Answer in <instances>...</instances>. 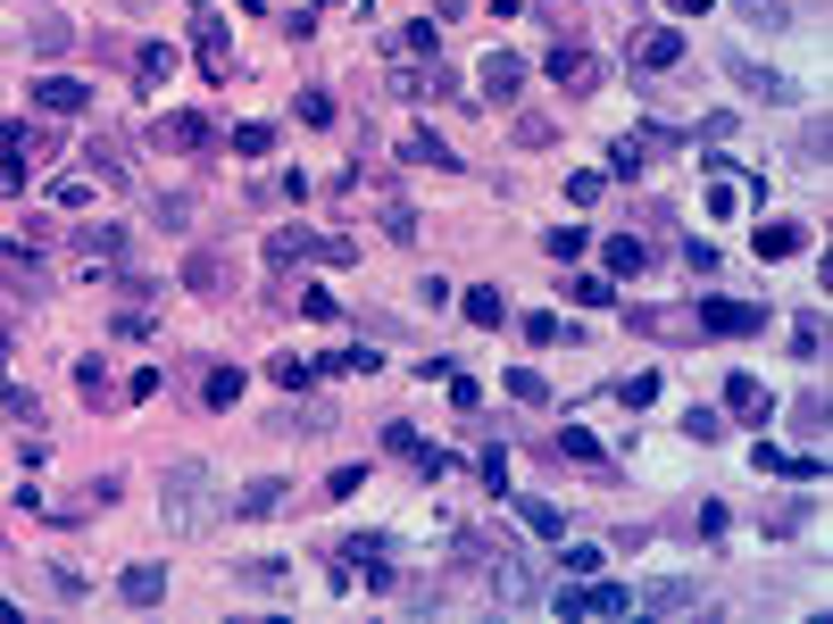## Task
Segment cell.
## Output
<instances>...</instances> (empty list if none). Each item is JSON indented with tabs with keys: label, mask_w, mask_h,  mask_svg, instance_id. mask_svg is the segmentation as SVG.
<instances>
[{
	"label": "cell",
	"mask_w": 833,
	"mask_h": 624,
	"mask_svg": "<svg viewBox=\"0 0 833 624\" xmlns=\"http://www.w3.org/2000/svg\"><path fill=\"white\" fill-rule=\"evenodd\" d=\"M0 284H9V292H42V284H51V242H34V233L0 242Z\"/></svg>",
	"instance_id": "5"
},
{
	"label": "cell",
	"mask_w": 833,
	"mask_h": 624,
	"mask_svg": "<svg viewBox=\"0 0 833 624\" xmlns=\"http://www.w3.org/2000/svg\"><path fill=\"white\" fill-rule=\"evenodd\" d=\"M559 567H567V574H601L608 558H601V549H592V541H567V549H559Z\"/></svg>",
	"instance_id": "45"
},
{
	"label": "cell",
	"mask_w": 833,
	"mask_h": 624,
	"mask_svg": "<svg viewBox=\"0 0 833 624\" xmlns=\"http://www.w3.org/2000/svg\"><path fill=\"white\" fill-rule=\"evenodd\" d=\"M284 500H292L284 474H259V483H242V492H234V516H275Z\"/></svg>",
	"instance_id": "21"
},
{
	"label": "cell",
	"mask_w": 833,
	"mask_h": 624,
	"mask_svg": "<svg viewBox=\"0 0 833 624\" xmlns=\"http://www.w3.org/2000/svg\"><path fill=\"white\" fill-rule=\"evenodd\" d=\"M601 184H608V175H567V200L592 208V200H601Z\"/></svg>",
	"instance_id": "57"
},
{
	"label": "cell",
	"mask_w": 833,
	"mask_h": 624,
	"mask_svg": "<svg viewBox=\"0 0 833 624\" xmlns=\"http://www.w3.org/2000/svg\"><path fill=\"white\" fill-rule=\"evenodd\" d=\"M383 450H400V458L416 450V425H409V416H383Z\"/></svg>",
	"instance_id": "52"
},
{
	"label": "cell",
	"mask_w": 833,
	"mask_h": 624,
	"mask_svg": "<svg viewBox=\"0 0 833 624\" xmlns=\"http://www.w3.org/2000/svg\"><path fill=\"white\" fill-rule=\"evenodd\" d=\"M493 600L500 607H533L542 600V574H533L526 558H509V567H493Z\"/></svg>",
	"instance_id": "18"
},
{
	"label": "cell",
	"mask_w": 833,
	"mask_h": 624,
	"mask_svg": "<svg viewBox=\"0 0 833 624\" xmlns=\"http://www.w3.org/2000/svg\"><path fill=\"white\" fill-rule=\"evenodd\" d=\"M84 158H93V184H126V142H117V133H93Z\"/></svg>",
	"instance_id": "26"
},
{
	"label": "cell",
	"mask_w": 833,
	"mask_h": 624,
	"mask_svg": "<svg viewBox=\"0 0 833 624\" xmlns=\"http://www.w3.org/2000/svg\"><path fill=\"white\" fill-rule=\"evenodd\" d=\"M725 416H742V425H767L776 416V392L758 375H725Z\"/></svg>",
	"instance_id": "14"
},
{
	"label": "cell",
	"mask_w": 833,
	"mask_h": 624,
	"mask_svg": "<svg viewBox=\"0 0 833 624\" xmlns=\"http://www.w3.org/2000/svg\"><path fill=\"white\" fill-rule=\"evenodd\" d=\"M392 51H400V58H442V18H409V25L392 34Z\"/></svg>",
	"instance_id": "24"
},
{
	"label": "cell",
	"mask_w": 833,
	"mask_h": 624,
	"mask_svg": "<svg viewBox=\"0 0 833 624\" xmlns=\"http://www.w3.org/2000/svg\"><path fill=\"white\" fill-rule=\"evenodd\" d=\"M683 434H692V441H717L725 416H717V408H692V416H683Z\"/></svg>",
	"instance_id": "51"
},
{
	"label": "cell",
	"mask_w": 833,
	"mask_h": 624,
	"mask_svg": "<svg viewBox=\"0 0 833 624\" xmlns=\"http://www.w3.org/2000/svg\"><path fill=\"white\" fill-rule=\"evenodd\" d=\"M617 399H625V408H650V399H659V366H650V375H625Z\"/></svg>",
	"instance_id": "43"
},
{
	"label": "cell",
	"mask_w": 833,
	"mask_h": 624,
	"mask_svg": "<svg viewBox=\"0 0 833 624\" xmlns=\"http://www.w3.org/2000/svg\"><path fill=\"white\" fill-rule=\"evenodd\" d=\"M201 399H208V408H234V399H242V366H208Z\"/></svg>",
	"instance_id": "34"
},
{
	"label": "cell",
	"mask_w": 833,
	"mask_h": 624,
	"mask_svg": "<svg viewBox=\"0 0 833 624\" xmlns=\"http://www.w3.org/2000/svg\"><path fill=\"white\" fill-rule=\"evenodd\" d=\"M550 76L567 84V92H601V51H584V42H559V51H550Z\"/></svg>",
	"instance_id": "12"
},
{
	"label": "cell",
	"mask_w": 833,
	"mask_h": 624,
	"mask_svg": "<svg viewBox=\"0 0 833 624\" xmlns=\"http://www.w3.org/2000/svg\"><path fill=\"white\" fill-rule=\"evenodd\" d=\"M234 151H242V158H267V151H275V125H234Z\"/></svg>",
	"instance_id": "44"
},
{
	"label": "cell",
	"mask_w": 833,
	"mask_h": 624,
	"mask_svg": "<svg viewBox=\"0 0 833 624\" xmlns=\"http://www.w3.org/2000/svg\"><path fill=\"white\" fill-rule=\"evenodd\" d=\"M400 158H409V167H458V158H451V142H442V133H425V125H416L409 142H400Z\"/></svg>",
	"instance_id": "28"
},
{
	"label": "cell",
	"mask_w": 833,
	"mask_h": 624,
	"mask_svg": "<svg viewBox=\"0 0 833 624\" xmlns=\"http://www.w3.org/2000/svg\"><path fill=\"white\" fill-rule=\"evenodd\" d=\"M192 42H201V67H208V76H234V42H226V25H217V18L192 25Z\"/></svg>",
	"instance_id": "25"
},
{
	"label": "cell",
	"mask_w": 833,
	"mask_h": 624,
	"mask_svg": "<svg viewBox=\"0 0 833 624\" xmlns=\"http://www.w3.org/2000/svg\"><path fill=\"white\" fill-rule=\"evenodd\" d=\"M133 76H142V84H167L175 76V42H142V51H133Z\"/></svg>",
	"instance_id": "30"
},
{
	"label": "cell",
	"mask_w": 833,
	"mask_h": 624,
	"mask_svg": "<svg viewBox=\"0 0 833 624\" xmlns=\"http://www.w3.org/2000/svg\"><path fill=\"white\" fill-rule=\"evenodd\" d=\"M267 259H275V266H284V259H309V233L301 226H275V233H267Z\"/></svg>",
	"instance_id": "37"
},
{
	"label": "cell",
	"mask_w": 833,
	"mask_h": 624,
	"mask_svg": "<svg viewBox=\"0 0 833 624\" xmlns=\"http://www.w3.org/2000/svg\"><path fill=\"white\" fill-rule=\"evenodd\" d=\"M383 233H392V242H416V208L409 200H383Z\"/></svg>",
	"instance_id": "46"
},
{
	"label": "cell",
	"mask_w": 833,
	"mask_h": 624,
	"mask_svg": "<svg viewBox=\"0 0 833 624\" xmlns=\"http://www.w3.org/2000/svg\"><path fill=\"white\" fill-rule=\"evenodd\" d=\"M67 242H76V275H84V284H109L117 266H126L133 233H126V226H76Z\"/></svg>",
	"instance_id": "2"
},
{
	"label": "cell",
	"mask_w": 833,
	"mask_h": 624,
	"mask_svg": "<svg viewBox=\"0 0 833 624\" xmlns=\"http://www.w3.org/2000/svg\"><path fill=\"white\" fill-rule=\"evenodd\" d=\"M367 492V467H334V474H325V492L317 500H359Z\"/></svg>",
	"instance_id": "39"
},
{
	"label": "cell",
	"mask_w": 833,
	"mask_h": 624,
	"mask_svg": "<svg viewBox=\"0 0 833 624\" xmlns=\"http://www.w3.org/2000/svg\"><path fill=\"white\" fill-rule=\"evenodd\" d=\"M750 250H758V259H792V250H809V226H792V217H767Z\"/></svg>",
	"instance_id": "22"
},
{
	"label": "cell",
	"mask_w": 833,
	"mask_h": 624,
	"mask_svg": "<svg viewBox=\"0 0 833 624\" xmlns=\"http://www.w3.org/2000/svg\"><path fill=\"white\" fill-rule=\"evenodd\" d=\"M42 583H51V600H84V574H67V567H42Z\"/></svg>",
	"instance_id": "55"
},
{
	"label": "cell",
	"mask_w": 833,
	"mask_h": 624,
	"mask_svg": "<svg viewBox=\"0 0 833 624\" xmlns=\"http://www.w3.org/2000/svg\"><path fill=\"white\" fill-rule=\"evenodd\" d=\"M683 266H692V275H717L725 250H717V242H683Z\"/></svg>",
	"instance_id": "49"
},
{
	"label": "cell",
	"mask_w": 833,
	"mask_h": 624,
	"mask_svg": "<svg viewBox=\"0 0 833 624\" xmlns=\"http://www.w3.org/2000/svg\"><path fill=\"white\" fill-rule=\"evenodd\" d=\"M284 558H242V583H259V591H284Z\"/></svg>",
	"instance_id": "40"
},
{
	"label": "cell",
	"mask_w": 833,
	"mask_h": 624,
	"mask_svg": "<svg viewBox=\"0 0 833 624\" xmlns=\"http://www.w3.org/2000/svg\"><path fill=\"white\" fill-rule=\"evenodd\" d=\"M25 51H34V58H67V51H76V25H67V18H34V25H25Z\"/></svg>",
	"instance_id": "23"
},
{
	"label": "cell",
	"mask_w": 833,
	"mask_h": 624,
	"mask_svg": "<svg viewBox=\"0 0 833 624\" xmlns=\"http://www.w3.org/2000/svg\"><path fill=\"white\" fill-rule=\"evenodd\" d=\"M442 567H451V574H475V567H493V541H484V533H458Z\"/></svg>",
	"instance_id": "29"
},
{
	"label": "cell",
	"mask_w": 833,
	"mask_h": 624,
	"mask_svg": "<svg viewBox=\"0 0 833 624\" xmlns=\"http://www.w3.org/2000/svg\"><path fill=\"white\" fill-rule=\"evenodd\" d=\"M517 333H526V341H567V325H559V317H542V308H533V317H517Z\"/></svg>",
	"instance_id": "50"
},
{
	"label": "cell",
	"mask_w": 833,
	"mask_h": 624,
	"mask_svg": "<svg viewBox=\"0 0 833 624\" xmlns=\"http://www.w3.org/2000/svg\"><path fill=\"white\" fill-rule=\"evenodd\" d=\"M526 76H533V67H526L517 51H484V67H475V84H484V92H475V100H517V92H526Z\"/></svg>",
	"instance_id": "10"
},
{
	"label": "cell",
	"mask_w": 833,
	"mask_h": 624,
	"mask_svg": "<svg viewBox=\"0 0 833 624\" xmlns=\"http://www.w3.org/2000/svg\"><path fill=\"white\" fill-rule=\"evenodd\" d=\"M208 516H217V508H208V467H175L167 474V525L175 533H201Z\"/></svg>",
	"instance_id": "4"
},
{
	"label": "cell",
	"mask_w": 833,
	"mask_h": 624,
	"mask_svg": "<svg viewBox=\"0 0 833 624\" xmlns=\"http://www.w3.org/2000/svg\"><path fill=\"white\" fill-rule=\"evenodd\" d=\"M750 200H758V175H717V167H708V217H717V226L742 217Z\"/></svg>",
	"instance_id": "16"
},
{
	"label": "cell",
	"mask_w": 833,
	"mask_h": 624,
	"mask_svg": "<svg viewBox=\"0 0 833 624\" xmlns=\"http://www.w3.org/2000/svg\"><path fill=\"white\" fill-rule=\"evenodd\" d=\"M692 325H701V333H758L767 308H758V300H717V292H708V300L692 308Z\"/></svg>",
	"instance_id": "8"
},
{
	"label": "cell",
	"mask_w": 833,
	"mask_h": 624,
	"mask_svg": "<svg viewBox=\"0 0 833 624\" xmlns=\"http://www.w3.org/2000/svg\"><path fill=\"white\" fill-rule=\"evenodd\" d=\"M717 67H725V76H734L750 100H767V109H792V100H800V84H792V76H776V67H758V58H742V51H725Z\"/></svg>",
	"instance_id": "6"
},
{
	"label": "cell",
	"mask_w": 833,
	"mask_h": 624,
	"mask_svg": "<svg viewBox=\"0 0 833 624\" xmlns=\"http://www.w3.org/2000/svg\"><path fill=\"white\" fill-rule=\"evenodd\" d=\"M458 308H467V325H484V333H493V325H509V300H500L493 284H475V292H458Z\"/></svg>",
	"instance_id": "27"
},
{
	"label": "cell",
	"mask_w": 833,
	"mask_h": 624,
	"mask_svg": "<svg viewBox=\"0 0 833 624\" xmlns=\"http://www.w3.org/2000/svg\"><path fill=\"white\" fill-rule=\"evenodd\" d=\"M151 142H159V151H208V117H159V125H151Z\"/></svg>",
	"instance_id": "20"
},
{
	"label": "cell",
	"mask_w": 833,
	"mask_h": 624,
	"mask_svg": "<svg viewBox=\"0 0 833 624\" xmlns=\"http://www.w3.org/2000/svg\"><path fill=\"white\" fill-rule=\"evenodd\" d=\"M342 558H350V567H342L334 583H367V591H392L400 583V567H392L400 541H392V533H359V541H342Z\"/></svg>",
	"instance_id": "1"
},
{
	"label": "cell",
	"mask_w": 833,
	"mask_h": 624,
	"mask_svg": "<svg viewBox=\"0 0 833 624\" xmlns=\"http://www.w3.org/2000/svg\"><path fill=\"white\" fill-rule=\"evenodd\" d=\"M509 399H526V408H542V399H550V383L533 375V366H509Z\"/></svg>",
	"instance_id": "41"
},
{
	"label": "cell",
	"mask_w": 833,
	"mask_h": 624,
	"mask_svg": "<svg viewBox=\"0 0 833 624\" xmlns=\"http://www.w3.org/2000/svg\"><path fill=\"white\" fill-rule=\"evenodd\" d=\"M792 350H800V359H816V350H825V325L800 317V325H792Z\"/></svg>",
	"instance_id": "54"
},
{
	"label": "cell",
	"mask_w": 833,
	"mask_h": 624,
	"mask_svg": "<svg viewBox=\"0 0 833 624\" xmlns=\"http://www.w3.org/2000/svg\"><path fill=\"white\" fill-rule=\"evenodd\" d=\"M34 109H42V117H84V109H93V84H76V76H34Z\"/></svg>",
	"instance_id": "11"
},
{
	"label": "cell",
	"mask_w": 833,
	"mask_h": 624,
	"mask_svg": "<svg viewBox=\"0 0 833 624\" xmlns=\"http://www.w3.org/2000/svg\"><path fill=\"white\" fill-rule=\"evenodd\" d=\"M683 58V34L675 25H650V34H634V76H667Z\"/></svg>",
	"instance_id": "13"
},
{
	"label": "cell",
	"mask_w": 833,
	"mask_h": 624,
	"mask_svg": "<svg viewBox=\"0 0 833 624\" xmlns=\"http://www.w3.org/2000/svg\"><path fill=\"white\" fill-rule=\"evenodd\" d=\"M675 18H708V9H725V0H667Z\"/></svg>",
	"instance_id": "59"
},
{
	"label": "cell",
	"mask_w": 833,
	"mask_h": 624,
	"mask_svg": "<svg viewBox=\"0 0 833 624\" xmlns=\"http://www.w3.org/2000/svg\"><path fill=\"white\" fill-rule=\"evenodd\" d=\"M484 492L509 500V450H484Z\"/></svg>",
	"instance_id": "53"
},
{
	"label": "cell",
	"mask_w": 833,
	"mask_h": 624,
	"mask_svg": "<svg viewBox=\"0 0 833 624\" xmlns=\"http://www.w3.org/2000/svg\"><path fill=\"white\" fill-rule=\"evenodd\" d=\"M601 259H608V275H617V284H634V275L650 266V233H608Z\"/></svg>",
	"instance_id": "19"
},
{
	"label": "cell",
	"mask_w": 833,
	"mask_h": 624,
	"mask_svg": "<svg viewBox=\"0 0 833 624\" xmlns=\"http://www.w3.org/2000/svg\"><path fill=\"white\" fill-rule=\"evenodd\" d=\"M800 167H809V175L825 167V125H809V133H800Z\"/></svg>",
	"instance_id": "56"
},
{
	"label": "cell",
	"mask_w": 833,
	"mask_h": 624,
	"mask_svg": "<svg viewBox=\"0 0 833 624\" xmlns=\"http://www.w3.org/2000/svg\"><path fill=\"white\" fill-rule=\"evenodd\" d=\"M509 500H517V492H509ZM517 516H526L542 541H559V533H567V508H550V500H517Z\"/></svg>",
	"instance_id": "32"
},
{
	"label": "cell",
	"mask_w": 833,
	"mask_h": 624,
	"mask_svg": "<svg viewBox=\"0 0 833 624\" xmlns=\"http://www.w3.org/2000/svg\"><path fill=\"white\" fill-rule=\"evenodd\" d=\"M76 383H84V399H93V408H109V366H100V359H76Z\"/></svg>",
	"instance_id": "36"
},
{
	"label": "cell",
	"mask_w": 833,
	"mask_h": 624,
	"mask_svg": "<svg viewBox=\"0 0 833 624\" xmlns=\"http://www.w3.org/2000/svg\"><path fill=\"white\" fill-rule=\"evenodd\" d=\"M267 375L284 383V392H309V383L325 375V359H317V366H309V359H267Z\"/></svg>",
	"instance_id": "35"
},
{
	"label": "cell",
	"mask_w": 833,
	"mask_h": 624,
	"mask_svg": "<svg viewBox=\"0 0 833 624\" xmlns=\"http://www.w3.org/2000/svg\"><path fill=\"white\" fill-rule=\"evenodd\" d=\"M692 133H701V142H708V151H725V142H734V109H717V117H701V125H692Z\"/></svg>",
	"instance_id": "47"
},
{
	"label": "cell",
	"mask_w": 833,
	"mask_h": 624,
	"mask_svg": "<svg viewBox=\"0 0 833 624\" xmlns=\"http://www.w3.org/2000/svg\"><path fill=\"white\" fill-rule=\"evenodd\" d=\"M701 600H708V583H692V574H667V583H642V591H634L642 616H692Z\"/></svg>",
	"instance_id": "7"
},
{
	"label": "cell",
	"mask_w": 833,
	"mask_h": 624,
	"mask_svg": "<svg viewBox=\"0 0 833 624\" xmlns=\"http://www.w3.org/2000/svg\"><path fill=\"white\" fill-rule=\"evenodd\" d=\"M542 250H550V259H584V226H550Z\"/></svg>",
	"instance_id": "42"
},
{
	"label": "cell",
	"mask_w": 833,
	"mask_h": 624,
	"mask_svg": "<svg viewBox=\"0 0 833 624\" xmlns=\"http://www.w3.org/2000/svg\"><path fill=\"white\" fill-rule=\"evenodd\" d=\"M567 300H575V308H617V275H575Z\"/></svg>",
	"instance_id": "33"
},
{
	"label": "cell",
	"mask_w": 833,
	"mask_h": 624,
	"mask_svg": "<svg viewBox=\"0 0 833 624\" xmlns=\"http://www.w3.org/2000/svg\"><path fill=\"white\" fill-rule=\"evenodd\" d=\"M51 200H58V208H84V200H93V175H58Z\"/></svg>",
	"instance_id": "48"
},
{
	"label": "cell",
	"mask_w": 833,
	"mask_h": 624,
	"mask_svg": "<svg viewBox=\"0 0 833 624\" xmlns=\"http://www.w3.org/2000/svg\"><path fill=\"white\" fill-rule=\"evenodd\" d=\"M117 600H126V607H159V600H167V567H159V558L126 567V574H117Z\"/></svg>",
	"instance_id": "15"
},
{
	"label": "cell",
	"mask_w": 833,
	"mask_h": 624,
	"mask_svg": "<svg viewBox=\"0 0 833 624\" xmlns=\"http://www.w3.org/2000/svg\"><path fill=\"white\" fill-rule=\"evenodd\" d=\"M184 284L201 292V300H226V284H234L226 250H192V259H184Z\"/></svg>",
	"instance_id": "17"
},
{
	"label": "cell",
	"mask_w": 833,
	"mask_h": 624,
	"mask_svg": "<svg viewBox=\"0 0 833 624\" xmlns=\"http://www.w3.org/2000/svg\"><path fill=\"white\" fill-rule=\"evenodd\" d=\"M292 117H301V125H334V92H325V84H301V92H292Z\"/></svg>",
	"instance_id": "31"
},
{
	"label": "cell",
	"mask_w": 833,
	"mask_h": 624,
	"mask_svg": "<svg viewBox=\"0 0 833 624\" xmlns=\"http://www.w3.org/2000/svg\"><path fill=\"white\" fill-rule=\"evenodd\" d=\"M309 250H317V266H350V259H359V242H350V233H325V242L309 233Z\"/></svg>",
	"instance_id": "38"
},
{
	"label": "cell",
	"mask_w": 833,
	"mask_h": 624,
	"mask_svg": "<svg viewBox=\"0 0 833 624\" xmlns=\"http://www.w3.org/2000/svg\"><path fill=\"white\" fill-rule=\"evenodd\" d=\"M667 151H675V133H667V125H650V133H625L617 151H608V175H625V184H634V175H642L650 158H667Z\"/></svg>",
	"instance_id": "9"
},
{
	"label": "cell",
	"mask_w": 833,
	"mask_h": 624,
	"mask_svg": "<svg viewBox=\"0 0 833 624\" xmlns=\"http://www.w3.org/2000/svg\"><path fill=\"white\" fill-rule=\"evenodd\" d=\"M559 616H575V624H584V616H634V591L601 583V574H575V583L559 591Z\"/></svg>",
	"instance_id": "3"
},
{
	"label": "cell",
	"mask_w": 833,
	"mask_h": 624,
	"mask_svg": "<svg viewBox=\"0 0 833 624\" xmlns=\"http://www.w3.org/2000/svg\"><path fill=\"white\" fill-rule=\"evenodd\" d=\"M567 458H584V467H601V441H592L584 425H567Z\"/></svg>",
	"instance_id": "58"
}]
</instances>
